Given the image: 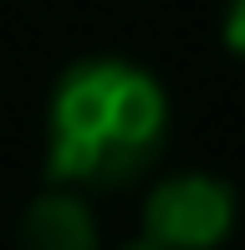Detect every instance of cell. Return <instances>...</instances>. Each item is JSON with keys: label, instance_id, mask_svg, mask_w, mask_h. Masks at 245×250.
<instances>
[{"label": "cell", "instance_id": "cell-1", "mask_svg": "<svg viewBox=\"0 0 245 250\" xmlns=\"http://www.w3.org/2000/svg\"><path fill=\"white\" fill-rule=\"evenodd\" d=\"M169 128V97L118 56L77 62L46 107V174L57 184L113 189L148 168Z\"/></svg>", "mask_w": 245, "mask_h": 250}, {"label": "cell", "instance_id": "cell-2", "mask_svg": "<svg viewBox=\"0 0 245 250\" xmlns=\"http://www.w3.org/2000/svg\"><path fill=\"white\" fill-rule=\"evenodd\" d=\"M235 230V189L215 174H169L143 204V235L159 250H215Z\"/></svg>", "mask_w": 245, "mask_h": 250}, {"label": "cell", "instance_id": "cell-3", "mask_svg": "<svg viewBox=\"0 0 245 250\" xmlns=\"http://www.w3.org/2000/svg\"><path fill=\"white\" fill-rule=\"evenodd\" d=\"M20 250H97V220L72 189L31 199L20 214Z\"/></svg>", "mask_w": 245, "mask_h": 250}, {"label": "cell", "instance_id": "cell-4", "mask_svg": "<svg viewBox=\"0 0 245 250\" xmlns=\"http://www.w3.org/2000/svg\"><path fill=\"white\" fill-rule=\"evenodd\" d=\"M220 36H225V46L245 62V0H230L225 5V21H220Z\"/></svg>", "mask_w": 245, "mask_h": 250}, {"label": "cell", "instance_id": "cell-5", "mask_svg": "<svg viewBox=\"0 0 245 250\" xmlns=\"http://www.w3.org/2000/svg\"><path fill=\"white\" fill-rule=\"evenodd\" d=\"M122 250H159V245H153L148 235H143V240H128V245H122Z\"/></svg>", "mask_w": 245, "mask_h": 250}]
</instances>
